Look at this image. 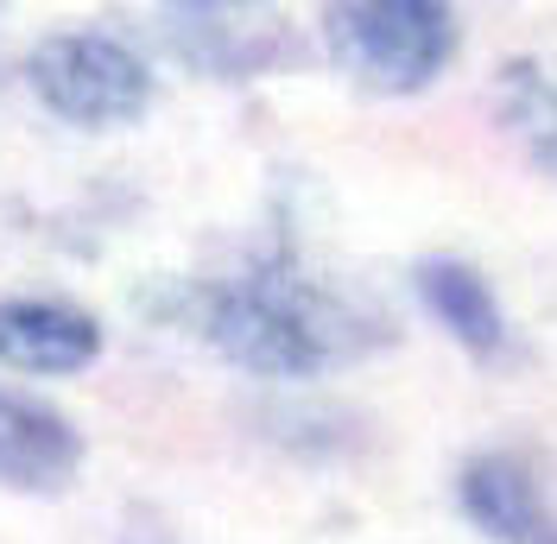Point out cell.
I'll use <instances>...</instances> for the list:
<instances>
[{
  "label": "cell",
  "instance_id": "cell-1",
  "mask_svg": "<svg viewBox=\"0 0 557 544\" xmlns=\"http://www.w3.org/2000/svg\"><path fill=\"white\" fill-rule=\"evenodd\" d=\"M203 336L247 374L311 380L361 361L374 348V323L330 285L305 279L292 260H267L209 292Z\"/></svg>",
  "mask_w": 557,
  "mask_h": 544
},
{
  "label": "cell",
  "instance_id": "cell-2",
  "mask_svg": "<svg viewBox=\"0 0 557 544\" xmlns=\"http://www.w3.org/2000/svg\"><path fill=\"white\" fill-rule=\"evenodd\" d=\"M323 38L330 58L361 89L412 96L456 58L462 26L437 0H348V7H323Z\"/></svg>",
  "mask_w": 557,
  "mask_h": 544
},
{
  "label": "cell",
  "instance_id": "cell-3",
  "mask_svg": "<svg viewBox=\"0 0 557 544\" xmlns=\"http://www.w3.org/2000/svg\"><path fill=\"white\" fill-rule=\"evenodd\" d=\"M38 102L70 127H127L152 108V70L121 38L102 33H51L26 58Z\"/></svg>",
  "mask_w": 557,
  "mask_h": 544
},
{
  "label": "cell",
  "instance_id": "cell-4",
  "mask_svg": "<svg viewBox=\"0 0 557 544\" xmlns=\"http://www.w3.org/2000/svg\"><path fill=\"white\" fill-rule=\"evenodd\" d=\"M102 355V323L51 298H0V361L20 374H83Z\"/></svg>",
  "mask_w": 557,
  "mask_h": 544
},
{
  "label": "cell",
  "instance_id": "cell-5",
  "mask_svg": "<svg viewBox=\"0 0 557 544\" xmlns=\"http://www.w3.org/2000/svg\"><path fill=\"white\" fill-rule=\"evenodd\" d=\"M462 512L494 544H557V512L520 456H475L462 469Z\"/></svg>",
  "mask_w": 557,
  "mask_h": 544
},
{
  "label": "cell",
  "instance_id": "cell-6",
  "mask_svg": "<svg viewBox=\"0 0 557 544\" xmlns=\"http://www.w3.org/2000/svg\"><path fill=\"white\" fill-rule=\"evenodd\" d=\"M76 456L83 443L58 411L0 393V481L7 487H58L76 469Z\"/></svg>",
  "mask_w": 557,
  "mask_h": 544
},
{
  "label": "cell",
  "instance_id": "cell-7",
  "mask_svg": "<svg viewBox=\"0 0 557 544\" xmlns=\"http://www.w3.org/2000/svg\"><path fill=\"white\" fill-rule=\"evenodd\" d=\"M418 292H424L431 317H437L462 348L494 355V348L507 342L500 305H494V292H487V279L475 267H462V260H424V267H418Z\"/></svg>",
  "mask_w": 557,
  "mask_h": 544
}]
</instances>
